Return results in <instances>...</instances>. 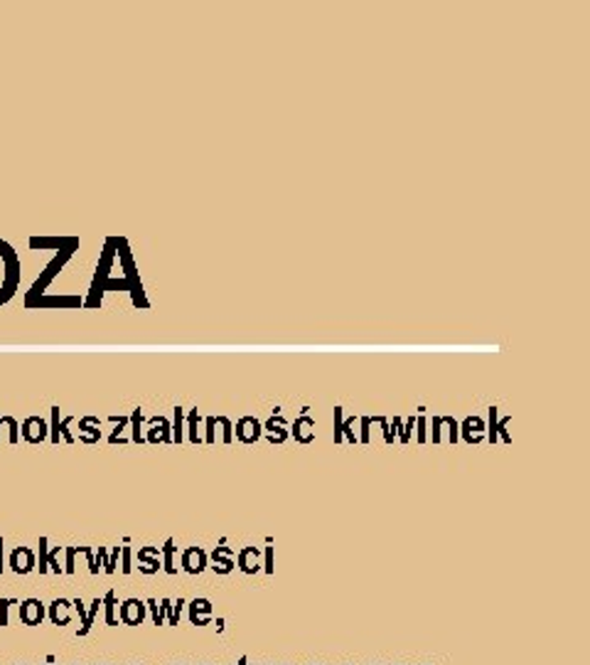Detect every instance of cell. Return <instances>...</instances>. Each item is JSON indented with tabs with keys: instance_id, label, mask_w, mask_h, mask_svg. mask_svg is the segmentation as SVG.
Masks as SVG:
<instances>
[{
	"instance_id": "6da1fadb",
	"label": "cell",
	"mask_w": 590,
	"mask_h": 665,
	"mask_svg": "<svg viewBox=\"0 0 590 665\" xmlns=\"http://www.w3.org/2000/svg\"><path fill=\"white\" fill-rule=\"evenodd\" d=\"M20 284V259L15 249L0 241V306L13 299Z\"/></svg>"
},
{
	"instance_id": "7a4b0ae2",
	"label": "cell",
	"mask_w": 590,
	"mask_h": 665,
	"mask_svg": "<svg viewBox=\"0 0 590 665\" xmlns=\"http://www.w3.org/2000/svg\"><path fill=\"white\" fill-rule=\"evenodd\" d=\"M237 564L244 574H256L261 572V550L258 547H244V550L237 555Z\"/></svg>"
},
{
	"instance_id": "3957f363",
	"label": "cell",
	"mask_w": 590,
	"mask_h": 665,
	"mask_svg": "<svg viewBox=\"0 0 590 665\" xmlns=\"http://www.w3.org/2000/svg\"><path fill=\"white\" fill-rule=\"evenodd\" d=\"M212 601L210 599H195L190 601V621L195 626H207L212 621Z\"/></svg>"
},
{
	"instance_id": "277c9868",
	"label": "cell",
	"mask_w": 590,
	"mask_h": 665,
	"mask_svg": "<svg viewBox=\"0 0 590 665\" xmlns=\"http://www.w3.org/2000/svg\"><path fill=\"white\" fill-rule=\"evenodd\" d=\"M182 567L187 574H200L207 569V555L200 550V547H190L182 555Z\"/></svg>"
},
{
	"instance_id": "5b68a950",
	"label": "cell",
	"mask_w": 590,
	"mask_h": 665,
	"mask_svg": "<svg viewBox=\"0 0 590 665\" xmlns=\"http://www.w3.org/2000/svg\"><path fill=\"white\" fill-rule=\"evenodd\" d=\"M485 422L482 419H477V416H467L463 426H460V432L465 436L467 443H480L482 442V436H485Z\"/></svg>"
},
{
	"instance_id": "8992f818",
	"label": "cell",
	"mask_w": 590,
	"mask_h": 665,
	"mask_svg": "<svg viewBox=\"0 0 590 665\" xmlns=\"http://www.w3.org/2000/svg\"><path fill=\"white\" fill-rule=\"evenodd\" d=\"M261 436V424H258L254 416H244L237 424V439L244 443H254Z\"/></svg>"
},
{
	"instance_id": "52a82bcc",
	"label": "cell",
	"mask_w": 590,
	"mask_h": 665,
	"mask_svg": "<svg viewBox=\"0 0 590 665\" xmlns=\"http://www.w3.org/2000/svg\"><path fill=\"white\" fill-rule=\"evenodd\" d=\"M234 552L229 550V547H217V550L212 552V569L217 572V574H229L231 569H234Z\"/></svg>"
},
{
	"instance_id": "ba28073f",
	"label": "cell",
	"mask_w": 590,
	"mask_h": 665,
	"mask_svg": "<svg viewBox=\"0 0 590 665\" xmlns=\"http://www.w3.org/2000/svg\"><path fill=\"white\" fill-rule=\"evenodd\" d=\"M313 434H315V422H313V419L303 416V419H298V422H295V426H293L295 442L310 443V442H313Z\"/></svg>"
},
{
	"instance_id": "9c48e42d",
	"label": "cell",
	"mask_w": 590,
	"mask_h": 665,
	"mask_svg": "<svg viewBox=\"0 0 590 665\" xmlns=\"http://www.w3.org/2000/svg\"><path fill=\"white\" fill-rule=\"evenodd\" d=\"M495 419H497V409H490V442L495 443L497 434L502 436V442H507V443L512 442V439H509V434H507V429H505L507 419H505V422H499V424H497Z\"/></svg>"
},
{
	"instance_id": "30bf717a",
	"label": "cell",
	"mask_w": 590,
	"mask_h": 665,
	"mask_svg": "<svg viewBox=\"0 0 590 665\" xmlns=\"http://www.w3.org/2000/svg\"><path fill=\"white\" fill-rule=\"evenodd\" d=\"M124 618L128 621V624H138V621H143V604H138V601H126Z\"/></svg>"
},
{
	"instance_id": "8fae6325",
	"label": "cell",
	"mask_w": 590,
	"mask_h": 665,
	"mask_svg": "<svg viewBox=\"0 0 590 665\" xmlns=\"http://www.w3.org/2000/svg\"><path fill=\"white\" fill-rule=\"evenodd\" d=\"M273 569H276V564H273V547H266V564H264V572H266V574H273Z\"/></svg>"
},
{
	"instance_id": "7c38bea8",
	"label": "cell",
	"mask_w": 590,
	"mask_h": 665,
	"mask_svg": "<svg viewBox=\"0 0 590 665\" xmlns=\"http://www.w3.org/2000/svg\"><path fill=\"white\" fill-rule=\"evenodd\" d=\"M369 424H371V419H362V442L364 443L369 442Z\"/></svg>"
},
{
	"instance_id": "4fadbf2b",
	"label": "cell",
	"mask_w": 590,
	"mask_h": 665,
	"mask_svg": "<svg viewBox=\"0 0 590 665\" xmlns=\"http://www.w3.org/2000/svg\"><path fill=\"white\" fill-rule=\"evenodd\" d=\"M416 424H419V442L423 443V442H426V422H423V419H419Z\"/></svg>"
},
{
	"instance_id": "5bb4252c",
	"label": "cell",
	"mask_w": 590,
	"mask_h": 665,
	"mask_svg": "<svg viewBox=\"0 0 590 665\" xmlns=\"http://www.w3.org/2000/svg\"><path fill=\"white\" fill-rule=\"evenodd\" d=\"M237 665H248V661H247V658H241V661H239Z\"/></svg>"
},
{
	"instance_id": "9a60e30c",
	"label": "cell",
	"mask_w": 590,
	"mask_h": 665,
	"mask_svg": "<svg viewBox=\"0 0 590 665\" xmlns=\"http://www.w3.org/2000/svg\"><path fill=\"white\" fill-rule=\"evenodd\" d=\"M234 665H237V663H234Z\"/></svg>"
}]
</instances>
